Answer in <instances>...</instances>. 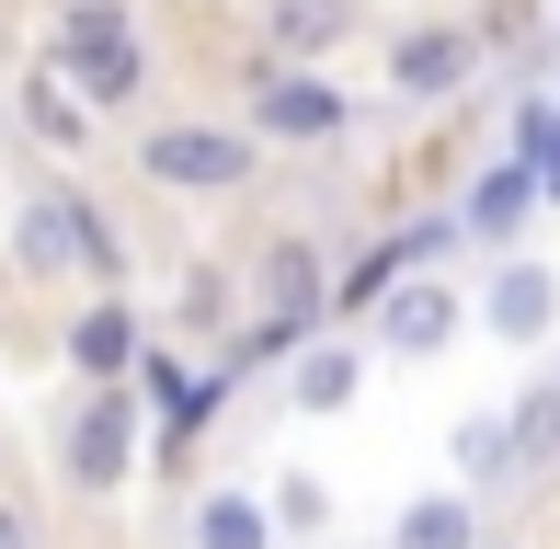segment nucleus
<instances>
[{"label":"nucleus","instance_id":"1","mask_svg":"<svg viewBox=\"0 0 560 549\" xmlns=\"http://www.w3.org/2000/svg\"><path fill=\"white\" fill-rule=\"evenodd\" d=\"M241 127L264 138V149H332V138L354 127V92L332 81V69H310V58H275L264 81H252Z\"/></svg>","mask_w":560,"mask_h":549},{"label":"nucleus","instance_id":"2","mask_svg":"<svg viewBox=\"0 0 560 549\" xmlns=\"http://www.w3.org/2000/svg\"><path fill=\"white\" fill-rule=\"evenodd\" d=\"M252 161H264V138H252V127H195V115L138 138V172H149L161 195H241Z\"/></svg>","mask_w":560,"mask_h":549},{"label":"nucleus","instance_id":"3","mask_svg":"<svg viewBox=\"0 0 560 549\" xmlns=\"http://www.w3.org/2000/svg\"><path fill=\"white\" fill-rule=\"evenodd\" d=\"M457 332H469V297H457L446 274H389L377 309H366V343H377L389 366H435Z\"/></svg>","mask_w":560,"mask_h":549},{"label":"nucleus","instance_id":"4","mask_svg":"<svg viewBox=\"0 0 560 549\" xmlns=\"http://www.w3.org/2000/svg\"><path fill=\"white\" fill-rule=\"evenodd\" d=\"M480 81V35H469V23H400V35H389V92H400V104H457V92H469Z\"/></svg>","mask_w":560,"mask_h":549},{"label":"nucleus","instance_id":"5","mask_svg":"<svg viewBox=\"0 0 560 549\" xmlns=\"http://www.w3.org/2000/svg\"><path fill=\"white\" fill-rule=\"evenodd\" d=\"M480 332L515 343V355H538V343L560 332V264L503 253V264H492V287H480Z\"/></svg>","mask_w":560,"mask_h":549},{"label":"nucleus","instance_id":"6","mask_svg":"<svg viewBox=\"0 0 560 549\" xmlns=\"http://www.w3.org/2000/svg\"><path fill=\"white\" fill-rule=\"evenodd\" d=\"M69 481H81V492H115L126 481V469H138V389H126V378H104V389H92V401H81V423H69Z\"/></svg>","mask_w":560,"mask_h":549},{"label":"nucleus","instance_id":"7","mask_svg":"<svg viewBox=\"0 0 560 549\" xmlns=\"http://www.w3.org/2000/svg\"><path fill=\"white\" fill-rule=\"evenodd\" d=\"M252 297H264V343H298L320 320V297H332V287H320V253H310V241H275V253L252 264Z\"/></svg>","mask_w":560,"mask_h":549},{"label":"nucleus","instance_id":"8","mask_svg":"<svg viewBox=\"0 0 560 549\" xmlns=\"http://www.w3.org/2000/svg\"><path fill=\"white\" fill-rule=\"evenodd\" d=\"M526 218H538V161H515V149H503V161H492V172L469 184L457 230H469L480 253H515V241H526Z\"/></svg>","mask_w":560,"mask_h":549},{"label":"nucleus","instance_id":"9","mask_svg":"<svg viewBox=\"0 0 560 549\" xmlns=\"http://www.w3.org/2000/svg\"><path fill=\"white\" fill-rule=\"evenodd\" d=\"M354 23H366V0H264V46L310 69H332V46H354Z\"/></svg>","mask_w":560,"mask_h":549},{"label":"nucleus","instance_id":"10","mask_svg":"<svg viewBox=\"0 0 560 549\" xmlns=\"http://www.w3.org/2000/svg\"><path fill=\"white\" fill-rule=\"evenodd\" d=\"M354 389H366V343H343V332L298 343V366H287V401L310 412V423H332V412H354Z\"/></svg>","mask_w":560,"mask_h":549},{"label":"nucleus","instance_id":"11","mask_svg":"<svg viewBox=\"0 0 560 549\" xmlns=\"http://www.w3.org/2000/svg\"><path fill=\"white\" fill-rule=\"evenodd\" d=\"M492 423H503V481H549V469H560V378L515 389Z\"/></svg>","mask_w":560,"mask_h":549},{"label":"nucleus","instance_id":"12","mask_svg":"<svg viewBox=\"0 0 560 549\" xmlns=\"http://www.w3.org/2000/svg\"><path fill=\"white\" fill-rule=\"evenodd\" d=\"M12 253H23V274H81V184H46L12 218Z\"/></svg>","mask_w":560,"mask_h":549},{"label":"nucleus","instance_id":"13","mask_svg":"<svg viewBox=\"0 0 560 549\" xmlns=\"http://www.w3.org/2000/svg\"><path fill=\"white\" fill-rule=\"evenodd\" d=\"M69 366H81V378L92 389H104V378H126V366H138V309H126V297L104 287V297H92V309L81 320H69Z\"/></svg>","mask_w":560,"mask_h":549},{"label":"nucleus","instance_id":"14","mask_svg":"<svg viewBox=\"0 0 560 549\" xmlns=\"http://www.w3.org/2000/svg\"><path fill=\"white\" fill-rule=\"evenodd\" d=\"M389 549H480V492L469 481H457V492H412L400 527H389Z\"/></svg>","mask_w":560,"mask_h":549},{"label":"nucleus","instance_id":"15","mask_svg":"<svg viewBox=\"0 0 560 549\" xmlns=\"http://www.w3.org/2000/svg\"><path fill=\"white\" fill-rule=\"evenodd\" d=\"M58 81L81 92L92 115H126V104H138V92H149V46H138V35H126V46H92V58H69Z\"/></svg>","mask_w":560,"mask_h":549},{"label":"nucleus","instance_id":"16","mask_svg":"<svg viewBox=\"0 0 560 549\" xmlns=\"http://www.w3.org/2000/svg\"><path fill=\"white\" fill-rule=\"evenodd\" d=\"M138 35V0H58V23H46V69L92 58V46H126Z\"/></svg>","mask_w":560,"mask_h":549},{"label":"nucleus","instance_id":"17","mask_svg":"<svg viewBox=\"0 0 560 549\" xmlns=\"http://www.w3.org/2000/svg\"><path fill=\"white\" fill-rule=\"evenodd\" d=\"M23 127L58 149V161H81V149H92V104L58 81V69H35V81H23Z\"/></svg>","mask_w":560,"mask_h":549},{"label":"nucleus","instance_id":"18","mask_svg":"<svg viewBox=\"0 0 560 549\" xmlns=\"http://www.w3.org/2000/svg\"><path fill=\"white\" fill-rule=\"evenodd\" d=\"M184 549H275V515L252 504V492H207V504L184 515Z\"/></svg>","mask_w":560,"mask_h":549},{"label":"nucleus","instance_id":"19","mask_svg":"<svg viewBox=\"0 0 560 549\" xmlns=\"http://www.w3.org/2000/svg\"><path fill=\"white\" fill-rule=\"evenodd\" d=\"M264 515H275V538H310V527H332V492L298 469V481H275V504H264Z\"/></svg>","mask_w":560,"mask_h":549},{"label":"nucleus","instance_id":"20","mask_svg":"<svg viewBox=\"0 0 560 549\" xmlns=\"http://www.w3.org/2000/svg\"><path fill=\"white\" fill-rule=\"evenodd\" d=\"M457 481H469V492H480V481H503V423H492V412L457 423Z\"/></svg>","mask_w":560,"mask_h":549},{"label":"nucleus","instance_id":"21","mask_svg":"<svg viewBox=\"0 0 560 549\" xmlns=\"http://www.w3.org/2000/svg\"><path fill=\"white\" fill-rule=\"evenodd\" d=\"M538 207H560V127H549V149H538Z\"/></svg>","mask_w":560,"mask_h":549},{"label":"nucleus","instance_id":"22","mask_svg":"<svg viewBox=\"0 0 560 549\" xmlns=\"http://www.w3.org/2000/svg\"><path fill=\"white\" fill-rule=\"evenodd\" d=\"M0 549H35V515L23 504H0Z\"/></svg>","mask_w":560,"mask_h":549},{"label":"nucleus","instance_id":"23","mask_svg":"<svg viewBox=\"0 0 560 549\" xmlns=\"http://www.w3.org/2000/svg\"><path fill=\"white\" fill-rule=\"evenodd\" d=\"M480 549H515V538H480Z\"/></svg>","mask_w":560,"mask_h":549},{"label":"nucleus","instance_id":"24","mask_svg":"<svg viewBox=\"0 0 560 549\" xmlns=\"http://www.w3.org/2000/svg\"><path fill=\"white\" fill-rule=\"evenodd\" d=\"M549 378H560V366H549Z\"/></svg>","mask_w":560,"mask_h":549}]
</instances>
